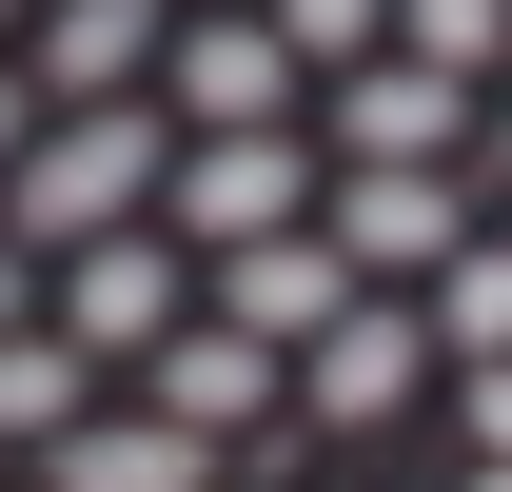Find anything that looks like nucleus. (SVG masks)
<instances>
[{"instance_id":"nucleus-12","label":"nucleus","mask_w":512,"mask_h":492,"mask_svg":"<svg viewBox=\"0 0 512 492\" xmlns=\"http://www.w3.org/2000/svg\"><path fill=\"white\" fill-rule=\"evenodd\" d=\"M79 414H99V355L20 315V335H0V453H40V433H79Z\"/></svg>"},{"instance_id":"nucleus-3","label":"nucleus","mask_w":512,"mask_h":492,"mask_svg":"<svg viewBox=\"0 0 512 492\" xmlns=\"http://www.w3.org/2000/svg\"><path fill=\"white\" fill-rule=\"evenodd\" d=\"M158 217H178L197 256H237V237H296V217H316V138H296V119H276V138H178Z\"/></svg>"},{"instance_id":"nucleus-21","label":"nucleus","mask_w":512,"mask_h":492,"mask_svg":"<svg viewBox=\"0 0 512 492\" xmlns=\"http://www.w3.org/2000/svg\"><path fill=\"white\" fill-rule=\"evenodd\" d=\"M473 492H512V473H473Z\"/></svg>"},{"instance_id":"nucleus-10","label":"nucleus","mask_w":512,"mask_h":492,"mask_svg":"<svg viewBox=\"0 0 512 492\" xmlns=\"http://www.w3.org/2000/svg\"><path fill=\"white\" fill-rule=\"evenodd\" d=\"M158 40H178V0H40L20 20V79H40V119H79V99H138Z\"/></svg>"},{"instance_id":"nucleus-14","label":"nucleus","mask_w":512,"mask_h":492,"mask_svg":"<svg viewBox=\"0 0 512 492\" xmlns=\"http://www.w3.org/2000/svg\"><path fill=\"white\" fill-rule=\"evenodd\" d=\"M375 60H434V79H473V60H512V0H394V40Z\"/></svg>"},{"instance_id":"nucleus-13","label":"nucleus","mask_w":512,"mask_h":492,"mask_svg":"<svg viewBox=\"0 0 512 492\" xmlns=\"http://www.w3.org/2000/svg\"><path fill=\"white\" fill-rule=\"evenodd\" d=\"M434 335L453 355H512V237H453L434 256Z\"/></svg>"},{"instance_id":"nucleus-4","label":"nucleus","mask_w":512,"mask_h":492,"mask_svg":"<svg viewBox=\"0 0 512 492\" xmlns=\"http://www.w3.org/2000/svg\"><path fill=\"white\" fill-rule=\"evenodd\" d=\"M178 315H197V256L138 217V237H79V256H60V315H40V335H79V355H158Z\"/></svg>"},{"instance_id":"nucleus-20","label":"nucleus","mask_w":512,"mask_h":492,"mask_svg":"<svg viewBox=\"0 0 512 492\" xmlns=\"http://www.w3.org/2000/svg\"><path fill=\"white\" fill-rule=\"evenodd\" d=\"M493 178H512V119H493Z\"/></svg>"},{"instance_id":"nucleus-7","label":"nucleus","mask_w":512,"mask_h":492,"mask_svg":"<svg viewBox=\"0 0 512 492\" xmlns=\"http://www.w3.org/2000/svg\"><path fill=\"white\" fill-rule=\"evenodd\" d=\"M197 315H217V335H256V355H316L335 315H355V256H335L316 217H296V237H237V256H217V296H197Z\"/></svg>"},{"instance_id":"nucleus-17","label":"nucleus","mask_w":512,"mask_h":492,"mask_svg":"<svg viewBox=\"0 0 512 492\" xmlns=\"http://www.w3.org/2000/svg\"><path fill=\"white\" fill-rule=\"evenodd\" d=\"M20 138H40V79H20V60H0V178H20Z\"/></svg>"},{"instance_id":"nucleus-6","label":"nucleus","mask_w":512,"mask_h":492,"mask_svg":"<svg viewBox=\"0 0 512 492\" xmlns=\"http://www.w3.org/2000/svg\"><path fill=\"white\" fill-rule=\"evenodd\" d=\"M453 138H473V79H434V60L335 79V178H453Z\"/></svg>"},{"instance_id":"nucleus-15","label":"nucleus","mask_w":512,"mask_h":492,"mask_svg":"<svg viewBox=\"0 0 512 492\" xmlns=\"http://www.w3.org/2000/svg\"><path fill=\"white\" fill-rule=\"evenodd\" d=\"M256 20H276V60H335V79L394 40V0H256Z\"/></svg>"},{"instance_id":"nucleus-9","label":"nucleus","mask_w":512,"mask_h":492,"mask_svg":"<svg viewBox=\"0 0 512 492\" xmlns=\"http://www.w3.org/2000/svg\"><path fill=\"white\" fill-rule=\"evenodd\" d=\"M414 374H434V315H414V296H355L316 355H296V414H316V433H394Z\"/></svg>"},{"instance_id":"nucleus-2","label":"nucleus","mask_w":512,"mask_h":492,"mask_svg":"<svg viewBox=\"0 0 512 492\" xmlns=\"http://www.w3.org/2000/svg\"><path fill=\"white\" fill-rule=\"evenodd\" d=\"M158 119H178V138H276V119H296V60H276L256 0H178V40H158Z\"/></svg>"},{"instance_id":"nucleus-18","label":"nucleus","mask_w":512,"mask_h":492,"mask_svg":"<svg viewBox=\"0 0 512 492\" xmlns=\"http://www.w3.org/2000/svg\"><path fill=\"white\" fill-rule=\"evenodd\" d=\"M20 315H40V256H20V237H0V335H20Z\"/></svg>"},{"instance_id":"nucleus-11","label":"nucleus","mask_w":512,"mask_h":492,"mask_svg":"<svg viewBox=\"0 0 512 492\" xmlns=\"http://www.w3.org/2000/svg\"><path fill=\"white\" fill-rule=\"evenodd\" d=\"M40 492H217V453L158 414H79V433H40Z\"/></svg>"},{"instance_id":"nucleus-19","label":"nucleus","mask_w":512,"mask_h":492,"mask_svg":"<svg viewBox=\"0 0 512 492\" xmlns=\"http://www.w3.org/2000/svg\"><path fill=\"white\" fill-rule=\"evenodd\" d=\"M20 20H40V0H0V40H20Z\"/></svg>"},{"instance_id":"nucleus-8","label":"nucleus","mask_w":512,"mask_h":492,"mask_svg":"<svg viewBox=\"0 0 512 492\" xmlns=\"http://www.w3.org/2000/svg\"><path fill=\"white\" fill-rule=\"evenodd\" d=\"M276 374H296V355H256V335H217V315H178V335L138 355V414L197 433V453H237V433H276Z\"/></svg>"},{"instance_id":"nucleus-5","label":"nucleus","mask_w":512,"mask_h":492,"mask_svg":"<svg viewBox=\"0 0 512 492\" xmlns=\"http://www.w3.org/2000/svg\"><path fill=\"white\" fill-rule=\"evenodd\" d=\"M473 217H493L473 178H316V237L355 256V296H414V276H434Z\"/></svg>"},{"instance_id":"nucleus-1","label":"nucleus","mask_w":512,"mask_h":492,"mask_svg":"<svg viewBox=\"0 0 512 492\" xmlns=\"http://www.w3.org/2000/svg\"><path fill=\"white\" fill-rule=\"evenodd\" d=\"M158 178H178V119H158V99H79V119H40V138H20V178H0V237H20V256L138 237V217H158Z\"/></svg>"},{"instance_id":"nucleus-16","label":"nucleus","mask_w":512,"mask_h":492,"mask_svg":"<svg viewBox=\"0 0 512 492\" xmlns=\"http://www.w3.org/2000/svg\"><path fill=\"white\" fill-rule=\"evenodd\" d=\"M453 414H473V473H512V355H473V374H453Z\"/></svg>"}]
</instances>
